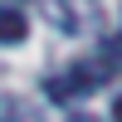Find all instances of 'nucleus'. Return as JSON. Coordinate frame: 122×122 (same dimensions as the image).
Wrapping results in <instances>:
<instances>
[{"label": "nucleus", "mask_w": 122, "mask_h": 122, "mask_svg": "<svg viewBox=\"0 0 122 122\" xmlns=\"http://www.w3.org/2000/svg\"><path fill=\"white\" fill-rule=\"evenodd\" d=\"M107 73H112L107 64L78 59V64L68 68V73H49V78H44V93H49V98H59V103H68V98H78V93H88V88H98Z\"/></svg>", "instance_id": "nucleus-1"}, {"label": "nucleus", "mask_w": 122, "mask_h": 122, "mask_svg": "<svg viewBox=\"0 0 122 122\" xmlns=\"http://www.w3.org/2000/svg\"><path fill=\"white\" fill-rule=\"evenodd\" d=\"M54 25L64 34H83L93 25V0H54Z\"/></svg>", "instance_id": "nucleus-2"}, {"label": "nucleus", "mask_w": 122, "mask_h": 122, "mask_svg": "<svg viewBox=\"0 0 122 122\" xmlns=\"http://www.w3.org/2000/svg\"><path fill=\"white\" fill-rule=\"evenodd\" d=\"M0 122H49V117H44V107L29 103V98H20V93H0Z\"/></svg>", "instance_id": "nucleus-3"}, {"label": "nucleus", "mask_w": 122, "mask_h": 122, "mask_svg": "<svg viewBox=\"0 0 122 122\" xmlns=\"http://www.w3.org/2000/svg\"><path fill=\"white\" fill-rule=\"evenodd\" d=\"M25 34H29V20L15 5H0V44H20Z\"/></svg>", "instance_id": "nucleus-4"}, {"label": "nucleus", "mask_w": 122, "mask_h": 122, "mask_svg": "<svg viewBox=\"0 0 122 122\" xmlns=\"http://www.w3.org/2000/svg\"><path fill=\"white\" fill-rule=\"evenodd\" d=\"M68 122H98V117H88V112H73V117H68Z\"/></svg>", "instance_id": "nucleus-5"}, {"label": "nucleus", "mask_w": 122, "mask_h": 122, "mask_svg": "<svg viewBox=\"0 0 122 122\" xmlns=\"http://www.w3.org/2000/svg\"><path fill=\"white\" fill-rule=\"evenodd\" d=\"M112 117H117V122H122V98H117V103H112Z\"/></svg>", "instance_id": "nucleus-6"}]
</instances>
